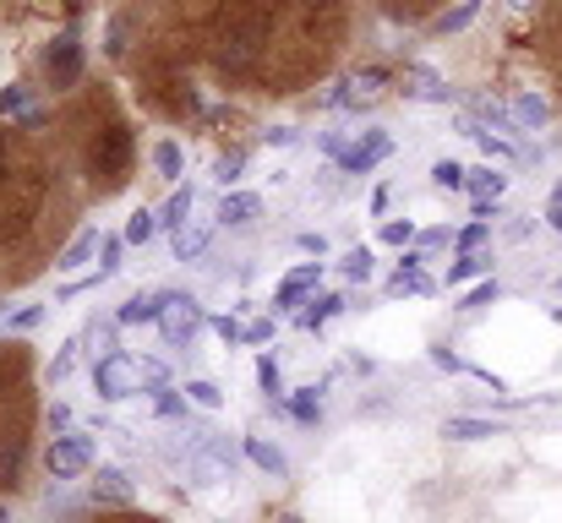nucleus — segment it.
<instances>
[{"instance_id":"obj_49","label":"nucleus","mask_w":562,"mask_h":523,"mask_svg":"<svg viewBox=\"0 0 562 523\" xmlns=\"http://www.w3.org/2000/svg\"><path fill=\"white\" fill-rule=\"evenodd\" d=\"M547 224H552V229H558V224H562V185H558V191H552V202H547Z\"/></svg>"},{"instance_id":"obj_22","label":"nucleus","mask_w":562,"mask_h":523,"mask_svg":"<svg viewBox=\"0 0 562 523\" xmlns=\"http://www.w3.org/2000/svg\"><path fill=\"white\" fill-rule=\"evenodd\" d=\"M191 207H196V191H191V185H181V191H176V196L159 207V224H165V229H187Z\"/></svg>"},{"instance_id":"obj_4","label":"nucleus","mask_w":562,"mask_h":523,"mask_svg":"<svg viewBox=\"0 0 562 523\" xmlns=\"http://www.w3.org/2000/svg\"><path fill=\"white\" fill-rule=\"evenodd\" d=\"M44 464H49L55 480H77V475H88V469H93V436H77V431L55 436L49 453H44Z\"/></svg>"},{"instance_id":"obj_7","label":"nucleus","mask_w":562,"mask_h":523,"mask_svg":"<svg viewBox=\"0 0 562 523\" xmlns=\"http://www.w3.org/2000/svg\"><path fill=\"white\" fill-rule=\"evenodd\" d=\"M404 99H420V104H453V88H448L442 71L409 60V66H404Z\"/></svg>"},{"instance_id":"obj_9","label":"nucleus","mask_w":562,"mask_h":523,"mask_svg":"<svg viewBox=\"0 0 562 523\" xmlns=\"http://www.w3.org/2000/svg\"><path fill=\"white\" fill-rule=\"evenodd\" d=\"M213 218H218V229H246V224L262 218V196H257V191H229Z\"/></svg>"},{"instance_id":"obj_10","label":"nucleus","mask_w":562,"mask_h":523,"mask_svg":"<svg viewBox=\"0 0 562 523\" xmlns=\"http://www.w3.org/2000/svg\"><path fill=\"white\" fill-rule=\"evenodd\" d=\"M420 262H426L420 251H404V262H398V273L387 278V295H431L437 284H431V273H426Z\"/></svg>"},{"instance_id":"obj_6","label":"nucleus","mask_w":562,"mask_h":523,"mask_svg":"<svg viewBox=\"0 0 562 523\" xmlns=\"http://www.w3.org/2000/svg\"><path fill=\"white\" fill-rule=\"evenodd\" d=\"M44 71H49V82H55V88H71V82L82 77V44H77V33H60V38L49 44Z\"/></svg>"},{"instance_id":"obj_27","label":"nucleus","mask_w":562,"mask_h":523,"mask_svg":"<svg viewBox=\"0 0 562 523\" xmlns=\"http://www.w3.org/2000/svg\"><path fill=\"white\" fill-rule=\"evenodd\" d=\"M503 300V284L497 278H481V284H470L464 295H459V311H486V306H497Z\"/></svg>"},{"instance_id":"obj_15","label":"nucleus","mask_w":562,"mask_h":523,"mask_svg":"<svg viewBox=\"0 0 562 523\" xmlns=\"http://www.w3.org/2000/svg\"><path fill=\"white\" fill-rule=\"evenodd\" d=\"M339 311H350V300H345V295H312V300H306V311H301V328H312V333H317V328H323V322H334Z\"/></svg>"},{"instance_id":"obj_24","label":"nucleus","mask_w":562,"mask_h":523,"mask_svg":"<svg viewBox=\"0 0 562 523\" xmlns=\"http://www.w3.org/2000/svg\"><path fill=\"white\" fill-rule=\"evenodd\" d=\"M187 403L191 409H202V414H218V409H224V387L196 376V382H187Z\"/></svg>"},{"instance_id":"obj_26","label":"nucleus","mask_w":562,"mask_h":523,"mask_svg":"<svg viewBox=\"0 0 562 523\" xmlns=\"http://www.w3.org/2000/svg\"><path fill=\"white\" fill-rule=\"evenodd\" d=\"M159 229H165V224H159V213H154V207H137V213L126 218V246H148Z\"/></svg>"},{"instance_id":"obj_34","label":"nucleus","mask_w":562,"mask_h":523,"mask_svg":"<svg viewBox=\"0 0 562 523\" xmlns=\"http://www.w3.org/2000/svg\"><path fill=\"white\" fill-rule=\"evenodd\" d=\"M77 360H82V339H66V344H60V354L49 360V382H66V376L77 371Z\"/></svg>"},{"instance_id":"obj_17","label":"nucleus","mask_w":562,"mask_h":523,"mask_svg":"<svg viewBox=\"0 0 562 523\" xmlns=\"http://www.w3.org/2000/svg\"><path fill=\"white\" fill-rule=\"evenodd\" d=\"M246 458H251L262 475H290V458H284V447H273V442H262V436H246Z\"/></svg>"},{"instance_id":"obj_8","label":"nucleus","mask_w":562,"mask_h":523,"mask_svg":"<svg viewBox=\"0 0 562 523\" xmlns=\"http://www.w3.org/2000/svg\"><path fill=\"white\" fill-rule=\"evenodd\" d=\"M317 278H323V262H301L295 273H284V278H279V289H273V306H279V311H290V306H306V295H317Z\"/></svg>"},{"instance_id":"obj_31","label":"nucleus","mask_w":562,"mask_h":523,"mask_svg":"<svg viewBox=\"0 0 562 523\" xmlns=\"http://www.w3.org/2000/svg\"><path fill=\"white\" fill-rule=\"evenodd\" d=\"M339 268H345V278H350V284H367V278L376 273L372 246H356V251H345V262H339Z\"/></svg>"},{"instance_id":"obj_5","label":"nucleus","mask_w":562,"mask_h":523,"mask_svg":"<svg viewBox=\"0 0 562 523\" xmlns=\"http://www.w3.org/2000/svg\"><path fill=\"white\" fill-rule=\"evenodd\" d=\"M202 322H207V317H202V306H196L191 295H170V300H165V317H159V333H165L170 349H181L196 339Z\"/></svg>"},{"instance_id":"obj_46","label":"nucleus","mask_w":562,"mask_h":523,"mask_svg":"<svg viewBox=\"0 0 562 523\" xmlns=\"http://www.w3.org/2000/svg\"><path fill=\"white\" fill-rule=\"evenodd\" d=\"M415 240H420V251H431V246H448L453 235H448V229H426V235H415Z\"/></svg>"},{"instance_id":"obj_11","label":"nucleus","mask_w":562,"mask_h":523,"mask_svg":"<svg viewBox=\"0 0 562 523\" xmlns=\"http://www.w3.org/2000/svg\"><path fill=\"white\" fill-rule=\"evenodd\" d=\"M165 300H170V289H148V295L137 289V295H132V300H126V306L115 311V322H121V328L154 322V328H159V317H165Z\"/></svg>"},{"instance_id":"obj_38","label":"nucleus","mask_w":562,"mask_h":523,"mask_svg":"<svg viewBox=\"0 0 562 523\" xmlns=\"http://www.w3.org/2000/svg\"><path fill=\"white\" fill-rule=\"evenodd\" d=\"M486 240H492V224H486V218H475V224H464V229L453 235V246H459V251H481Z\"/></svg>"},{"instance_id":"obj_50","label":"nucleus","mask_w":562,"mask_h":523,"mask_svg":"<svg viewBox=\"0 0 562 523\" xmlns=\"http://www.w3.org/2000/svg\"><path fill=\"white\" fill-rule=\"evenodd\" d=\"M530 229H536V218H519V224H508V235H514V240H530Z\"/></svg>"},{"instance_id":"obj_41","label":"nucleus","mask_w":562,"mask_h":523,"mask_svg":"<svg viewBox=\"0 0 562 523\" xmlns=\"http://www.w3.org/2000/svg\"><path fill=\"white\" fill-rule=\"evenodd\" d=\"M431 365H437V371H453V376L464 371V360H459V354H453L448 344H437V349H431Z\"/></svg>"},{"instance_id":"obj_53","label":"nucleus","mask_w":562,"mask_h":523,"mask_svg":"<svg viewBox=\"0 0 562 523\" xmlns=\"http://www.w3.org/2000/svg\"><path fill=\"white\" fill-rule=\"evenodd\" d=\"M0 317H5V300H0Z\"/></svg>"},{"instance_id":"obj_3","label":"nucleus","mask_w":562,"mask_h":523,"mask_svg":"<svg viewBox=\"0 0 562 523\" xmlns=\"http://www.w3.org/2000/svg\"><path fill=\"white\" fill-rule=\"evenodd\" d=\"M387 154H393V137H387L382 126H367V132H356V137L339 148V159H334V164H339L345 174H367V170H376Z\"/></svg>"},{"instance_id":"obj_42","label":"nucleus","mask_w":562,"mask_h":523,"mask_svg":"<svg viewBox=\"0 0 562 523\" xmlns=\"http://www.w3.org/2000/svg\"><path fill=\"white\" fill-rule=\"evenodd\" d=\"M240 170H246V154H229V159H218V180L229 185V180H240Z\"/></svg>"},{"instance_id":"obj_32","label":"nucleus","mask_w":562,"mask_h":523,"mask_svg":"<svg viewBox=\"0 0 562 523\" xmlns=\"http://www.w3.org/2000/svg\"><path fill=\"white\" fill-rule=\"evenodd\" d=\"M0 110H5V115H16V121H38V110H33V99H27V88H22V82H11V88L0 93Z\"/></svg>"},{"instance_id":"obj_16","label":"nucleus","mask_w":562,"mask_h":523,"mask_svg":"<svg viewBox=\"0 0 562 523\" xmlns=\"http://www.w3.org/2000/svg\"><path fill=\"white\" fill-rule=\"evenodd\" d=\"M284 403H290V420H301V425H317L323 420V387L317 382L312 387H295Z\"/></svg>"},{"instance_id":"obj_1","label":"nucleus","mask_w":562,"mask_h":523,"mask_svg":"<svg viewBox=\"0 0 562 523\" xmlns=\"http://www.w3.org/2000/svg\"><path fill=\"white\" fill-rule=\"evenodd\" d=\"M143 387V365L132 360V354H104V360H93V393L104 398V403H121V398H132Z\"/></svg>"},{"instance_id":"obj_20","label":"nucleus","mask_w":562,"mask_h":523,"mask_svg":"<svg viewBox=\"0 0 562 523\" xmlns=\"http://www.w3.org/2000/svg\"><path fill=\"white\" fill-rule=\"evenodd\" d=\"M470 121H481L486 132H492V126H503V132H519V121H514V104H497V99H475V104H470Z\"/></svg>"},{"instance_id":"obj_29","label":"nucleus","mask_w":562,"mask_h":523,"mask_svg":"<svg viewBox=\"0 0 562 523\" xmlns=\"http://www.w3.org/2000/svg\"><path fill=\"white\" fill-rule=\"evenodd\" d=\"M431 185H437V191H464V185H470V170H464L459 159H437V164H431Z\"/></svg>"},{"instance_id":"obj_54","label":"nucleus","mask_w":562,"mask_h":523,"mask_svg":"<svg viewBox=\"0 0 562 523\" xmlns=\"http://www.w3.org/2000/svg\"><path fill=\"white\" fill-rule=\"evenodd\" d=\"M218 523H235V519H218Z\"/></svg>"},{"instance_id":"obj_30","label":"nucleus","mask_w":562,"mask_h":523,"mask_svg":"<svg viewBox=\"0 0 562 523\" xmlns=\"http://www.w3.org/2000/svg\"><path fill=\"white\" fill-rule=\"evenodd\" d=\"M202 251H207V229H202V224L176 229V262H196Z\"/></svg>"},{"instance_id":"obj_35","label":"nucleus","mask_w":562,"mask_h":523,"mask_svg":"<svg viewBox=\"0 0 562 523\" xmlns=\"http://www.w3.org/2000/svg\"><path fill=\"white\" fill-rule=\"evenodd\" d=\"M154 170L165 174V180H181V170H187L181 164V148L176 143H154Z\"/></svg>"},{"instance_id":"obj_14","label":"nucleus","mask_w":562,"mask_h":523,"mask_svg":"<svg viewBox=\"0 0 562 523\" xmlns=\"http://www.w3.org/2000/svg\"><path fill=\"white\" fill-rule=\"evenodd\" d=\"M99 246H104V235H99V229H82V235L60 251L55 268H60V273H77V268H88V257H99Z\"/></svg>"},{"instance_id":"obj_13","label":"nucleus","mask_w":562,"mask_h":523,"mask_svg":"<svg viewBox=\"0 0 562 523\" xmlns=\"http://www.w3.org/2000/svg\"><path fill=\"white\" fill-rule=\"evenodd\" d=\"M93 502H99V508H126V502H132V475H126L121 464H104L99 480H93Z\"/></svg>"},{"instance_id":"obj_39","label":"nucleus","mask_w":562,"mask_h":523,"mask_svg":"<svg viewBox=\"0 0 562 523\" xmlns=\"http://www.w3.org/2000/svg\"><path fill=\"white\" fill-rule=\"evenodd\" d=\"M191 403H187V393H176L170 382L165 387H154V414H187Z\"/></svg>"},{"instance_id":"obj_52","label":"nucleus","mask_w":562,"mask_h":523,"mask_svg":"<svg viewBox=\"0 0 562 523\" xmlns=\"http://www.w3.org/2000/svg\"><path fill=\"white\" fill-rule=\"evenodd\" d=\"M0 523H11V513H5V508H0Z\"/></svg>"},{"instance_id":"obj_43","label":"nucleus","mask_w":562,"mask_h":523,"mask_svg":"<svg viewBox=\"0 0 562 523\" xmlns=\"http://www.w3.org/2000/svg\"><path fill=\"white\" fill-rule=\"evenodd\" d=\"M49 431H55V436H66V431H71V409H66V403H55V409H49Z\"/></svg>"},{"instance_id":"obj_37","label":"nucleus","mask_w":562,"mask_h":523,"mask_svg":"<svg viewBox=\"0 0 562 523\" xmlns=\"http://www.w3.org/2000/svg\"><path fill=\"white\" fill-rule=\"evenodd\" d=\"M376 240H382V246H398V251H404V246H415V224H409V218H404V224H398V218H387V224L376 229Z\"/></svg>"},{"instance_id":"obj_33","label":"nucleus","mask_w":562,"mask_h":523,"mask_svg":"<svg viewBox=\"0 0 562 523\" xmlns=\"http://www.w3.org/2000/svg\"><path fill=\"white\" fill-rule=\"evenodd\" d=\"M121 257H126V235H104V246H99V273H104V278H115V273L126 268Z\"/></svg>"},{"instance_id":"obj_55","label":"nucleus","mask_w":562,"mask_h":523,"mask_svg":"<svg viewBox=\"0 0 562 523\" xmlns=\"http://www.w3.org/2000/svg\"><path fill=\"white\" fill-rule=\"evenodd\" d=\"M284 523H301V519H284Z\"/></svg>"},{"instance_id":"obj_12","label":"nucleus","mask_w":562,"mask_h":523,"mask_svg":"<svg viewBox=\"0 0 562 523\" xmlns=\"http://www.w3.org/2000/svg\"><path fill=\"white\" fill-rule=\"evenodd\" d=\"M442 436L448 442H492V436H503V425L486 420V414H448L442 420Z\"/></svg>"},{"instance_id":"obj_51","label":"nucleus","mask_w":562,"mask_h":523,"mask_svg":"<svg viewBox=\"0 0 562 523\" xmlns=\"http://www.w3.org/2000/svg\"><path fill=\"white\" fill-rule=\"evenodd\" d=\"M508 5H514V11H530V5H536V0H508Z\"/></svg>"},{"instance_id":"obj_23","label":"nucleus","mask_w":562,"mask_h":523,"mask_svg":"<svg viewBox=\"0 0 562 523\" xmlns=\"http://www.w3.org/2000/svg\"><path fill=\"white\" fill-rule=\"evenodd\" d=\"M115 328H121V322H88L77 339H82V349H88L93 360H104V354H115V349H121L115 344Z\"/></svg>"},{"instance_id":"obj_48","label":"nucleus","mask_w":562,"mask_h":523,"mask_svg":"<svg viewBox=\"0 0 562 523\" xmlns=\"http://www.w3.org/2000/svg\"><path fill=\"white\" fill-rule=\"evenodd\" d=\"M262 143H268V148H290V143H295V132H284V126H279V132H262Z\"/></svg>"},{"instance_id":"obj_28","label":"nucleus","mask_w":562,"mask_h":523,"mask_svg":"<svg viewBox=\"0 0 562 523\" xmlns=\"http://www.w3.org/2000/svg\"><path fill=\"white\" fill-rule=\"evenodd\" d=\"M257 382H262L268 403H284V398H290V387H284V371H279V360H273V354H262V360H257Z\"/></svg>"},{"instance_id":"obj_21","label":"nucleus","mask_w":562,"mask_h":523,"mask_svg":"<svg viewBox=\"0 0 562 523\" xmlns=\"http://www.w3.org/2000/svg\"><path fill=\"white\" fill-rule=\"evenodd\" d=\"M492 273V257L486 251H464L453 268H448V289H459V284H470V278H486Z\"/></svg>"},{"instance_id":"obj_19","label":"nucleus","mask_w":562,"mask_h":523,"mask_svg":"<svg viewBox=\"0 0 562 523\" xmlns=\"http://www.w3.org/2000/svg\"><path fill=\"white\" fill-rule=\"evenodd\" d=\"M514 121H519V132H536V126L552 121V104H547L541 93H519V99H514Z\"/></svg>"},{"instance_id":"obj_44","label":"nucleus","mask_w":562,"mask_h":523,"mask_svg":"<svg viewBox=\"0 0 562 523\" xmlns=\"http://www.w3.org/2000/svg\"><path fill=\"white\" fill-rule=\"evenodd\" d=\"M110 55H126V22H110V44H104Z\"/></svg>"},{"instance_id":"obj_36","label":"nucleus","mask_w":562,"mask_h":523,"mask_svg":"<svg viewBox=\"0 0 562 523\" xmlns=\"http://www.w3.org/2000/svg\"><path fill=\"white\" fill-rule=\"evenodd\" d=\"M38 322H44V306H22V311H5V317H0L5 333H33Z\"/></svg>"},{"instance_id":"obj_25","label":"nucleus","mask_w":562,"mask_h":523,"mask_svg":"<svg viewBox=\"0 0 562 523\" xmlns=\"http://www.w3.org/2000/svg\"><path fill=\"white\" fill-rule=\"evenodd\" d=\"M475 16H481V0H459V5H453V11H442V16L431 22V27H437V33L448 38V33H464V27H470Z\"/></svg>"},{"instance_id":"obj_18","label":"nucleus","mask_w":562,"mask_h":523,"mask_svg":"<svg viewBox=\"0 0 562 523\" xmlns=\"http://www.w3.org/2000/svg\"><path fill=\"white\" fill-rule=\"evenodd\" d=\"M475 202H503V191H508V174L492 170V164H481V170H470V185H464Z\"/></svg>"},{"instance_id":"obj_40","label":"nucleus","mask_w":562,"mask_h":523,"mask_svg":"<svg viewBox=\"0 0 562 523\" xmlns=\"http://www.w3.org/2000/svg\"><path fill=\"white\" fill-rule=\"evenodd\" d=\"M213 333H218L224 344H240V339H246V328H240L235 317H213Z\"/></svg>"},{"instance_id":"obj_56","label":"nucleus","mask_w":562,"mask_h":523,"mask_svg":"<svg viewBox=\"0 0 562 523\" xmlns=\"http://www.w3.org/2000/svg\"><path fill=\"white\" fill-rule=\"evenodd\" d=\"M558 235H562V224H558Z\"/></svg>"},{"instance_id":"obj_47","label":"nucleus","mask_w":562,"mask_h":523,"mask_svg":"<svg viewBox=\"0 0 562 523\" xmlns=\"http://www.w3.org/2000/svg\"><path fill=\"white\" fill-rule=\"evenodd\" d=\"M301 251H306V257H328V240H323V235H301Z\"/></svg>"},{"instance_id":"obj_2","label":"nucleus","mask_w":562,"mask_h":523,"mask_svg":"<svg viewBox=\"0 0 562 523\" xmlns=\"http://www.w3.org/2000/svg\"><path fill=\"white\" fill-rule=\"evenodd\" d=\"M387 93V71L382 66H367V71H350L345 82H334L328 93H323V104L328 110H367Z\"/></svg>"},{"instance_id":"obj_45","label":"nucleus","mask_w":562,"mask_h":523,"mask_svg":"<svg viewBox=\"0 0 562 523\" xmlns=\"http://www.w3.org/2000/svg\"><path fill=\"white\" fill-rule=\"evenodd\" d=\"M268 339H273V322H251L240 344H268Z\"/></svg>"}]
</instances>
